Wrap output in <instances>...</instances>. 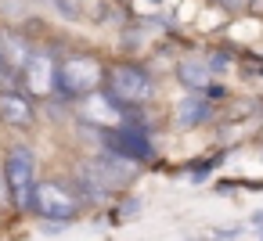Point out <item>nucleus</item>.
I'll return each instance as SVG.
<instances>
[{
	"mask_svg": "<svg viewBox=\"0 0 263 241\" xmlns=\"http://www.w3.org/2000/svg\"><path fill=\"white\" fill-rule=\"evenodd\" d=\"M4 184H8V198L15 209L29 212V202H33V187H36V155L22 144L8 148L4 155Z\"/></svg>",
	"mask_w": 263,
	"mask_h": 241,
	"instance_id": "obj_1",
	"label": "nucleus"
},
{
	"mask_svg": "<svg viewBox=\"0 0 263 241\" xmlns=\"http://www.w3.org/2000/svg\"><path fill=\"white\" fill-rule=\"evenodd\" d=\"M22 79H26V94L36 101V97H47L58 90V58L44 47H33L26 69H22Z\"/></svg>",
	"mask_w": 263,
	"mask_h": 241,
	"instance_id": "obj_5",
	"label": "nucleus"
},
{
	"mask_svg": "<svg viewBox=\"0 0 263 241\" xmlns=\"http://www.w3.org/2000/svg\"><path fill=\"white\" fill-rule=\"evenodd\" d=\"M108 148L119 155V158H130V162H141L152 155L148 140L137 133V130H119V133H108Z\"/></svg>",
	"mask_w": 263,
	"mask_h": 241,
	"instance_id": "obj_9",
	"label": "nucleus"
},
{
	"mask_svg": "<svg viewBox=\"0 0 263 241\" xmlns=\"http://www.w3.org/2000/svg\"><path fill=\"white\" fill-rule=\"evenodd\" d=\"M0 202H8V184H4V169H0Z\"/></svg>",
	"mask_w": 263,
	"mask_h": 241,
	"instance_id": "obj_13",
	"label": "nucleus"
},
{
	"mask_svg": "<svg viewBox=\"0 0 263 241\" xmlns=\"http://www.w3.org/2000/svg\"><path fill=\"white\" fill-rule=\"evenodd\" d=\"M209 115V105L205 101H187V108H184V123L191 126V123H198V119H205Z\"/></svg>",
	"mask_w": 263,
	"mask_h": 241,
	"instance_id": "obj_11",
	"label": "nucleus"
},
{
	"mask_svg": "<svg viewBox=\"0 0 263 241\" xmlns=\"http://www.w3.org/2000/svg\"><path fill=\"white\" fill-rule=\"evenodd\" d=\"M0 54H4V72L8 76H22V69H26V62L33 54V44L22 33L4 29V33H0Z\"/></svg>",
	"mask_w": 263,
	"mask_h": 241,
	"instance_id": "obj_8",
	"label": "nucleus"
},
{
	"mask_svg": "<svg viewBox=\"0 0 263 241\" xmlns=\"http://www.w3.org/2000/svg\"><path fill=\"white\" fill-rule=\"evenodd\" d=\"M105 83H108V94H112L119 105H141V101H148V94H152V76H148V69H141V65H116V69L105 76Z\"/></svg>",
	"mask_w": 263,
	"mask_h": 241,
	"instance_id": "obj_4",
	"label": "nucleus"
},
{
	"mask_svg": "<svg viewBox=\"0 0 263 241\" xmlns=\"http://www.w3.org/2000/svg\"><path fill=\"white\" fill-rule=\"evenodd\" d=\"M0 119L15 130H29L36 119V101L15 87H0Z\"/></svg>",
	"mask_w": 263,
	"mask_h": 241,
	"instance_id": "obj_7",
	"label": "nucleus"
},
{
	"mask_svg": "<svg viewBox=\"0 0 263 241\" xmlns=\"http://www.w3.org/2000/svg\"><path fill=\"white\" fill-rule=\"evenodd\" d=\"M0 76H4V54H0Z\"/></svg>",
	"mask_w": 263,
	"mask_h": 241,
	"instance_id": "obj_14",
	"label": "nucleus"
},
{
	"mask_svg": "<svg viewBox=\"0 0 263 241\" xmlns=\"http://www.w3.org/2000/svg\"><path fill=\"white\" fill-rule=\"evenodd\" d=\"M29 212H36V216H44V219H76L80 198H76L72 187H65V184H58V180H36Z\"/></svg>",
	"mask_w": 263,
	"mask_h": 241,
	"instance_id": "obj_3",
	"label": "nucleus"
},
{
	"mask_svg": "<svg viewBox=\"0 0 263 241\" xmlns=\"http://www.w3.org/2000/svg\"><path fill=\"white\" fill-rule=\"evenodd\" d=\"M220 4H223L227 11H245V8L252 4V0H220Z\"/></svg>",
	"mask_w": 263,
	"mask_h": 241,
	"instance_id": "obj_12",
	"label": "nucleus"
},
{
	"mask_svg": "<svg viewBox=\"0 0 263 241\" xmlns=\"http://www.w3.org/2000/svg\"><path fill=\"white\" fill-rule=\"evenodd\" d=\"M130 158H119V155H101V158H94L87 169H83V180H87V187H98V191H116V187H123V184H130L134 180V166H126Z\"/></svg>",
	"mask_w": 263,
	"mask_h": 241,
	"instance_id": "obj_6",
	"label": "nucleus"
},
{
	"mask_svg": "<svg viewBox=\"0 0 263 241\" xmlns=\"http://www.w3.org/2000/svg\"><path fill=\"white\" fill-rule=\"evenodd\" d=\"M180 79H184L187 87H205V83H209V69H205V65H195V62H184V65H180Z\"/></svg>",
	"mask_w": 263,
	"mask_h": 241,
	"instance_id": "obj_10",
	"label": "nucleus"
},
{
	"mask_svg": "<svg viewBox=\"0 0 263 241\" xmlns=\"http://www.w3.org/2000/svg\"><path fill=\"white\" fill-rule=\"evenodd\" d=\"M105 65L90 54H69L58 62V90L69 97H83V94H98L105 87Z\"/></svg>",
	"mask_w": 263,
	"mask_h": 241,
	"instance_id": "obj_2",
	"label": "nucleus"
}]
</instances>
